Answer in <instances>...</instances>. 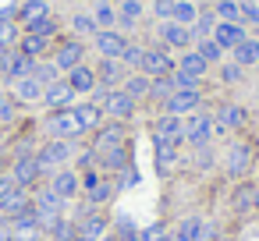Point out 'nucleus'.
<instances>
[{
    "mask_svg": "<svg viewBox=\"0 0 259 241\" xmlns=\"http://www.w3.org/2000/svg\"><path fill=\"white\" fill-rule=\"evenodd\" d=\"M213 29H217V15H213V11H199V18H195V25H192V36H195V39H209Z\"/></svg>",
    "mask_w": 259,
    "mask_h": 241,
    "instance_id": "obj_40",
    "label": "nucleus"
},
{
    "mask_svg": "<svg viewBox=\"0 0 259 241\" xmlns=\"http://www.w3.org/2000/svg\"><path fill=\"white\" fill-rule=\"evenodd\" d=\"M121 241H139V234H135V237H121Z\"/></svg>",
    "mask_w": 259,
    "mask_h": 241,
    "instance_id": "obj_58",
    "label": "nucleus"
},
{
    "mask_svg": "<svg viewBox=\"0 0 259 241\" xmlns=\"http://www.w3.org/2000/svg\"><path fill=\"white\" fill-rule=\"evenodd\" d=\"M75 89L68 85V78L61 75L57 82H50L47 89H43V100H39V107H47V110H64V107H75Z\"/></svg>",
    "mask_w": 259,
    "mask_h": 241,
    "instance_id": "obj_15",
    "label": "nucleus"
},
{
    "mask_svg": "<svg viewBox=\"0 0 259 241\" xmlns=\"http://www.w3.org/2000/svg\"><path fill=\"white\" fill-rule=\"evenodd\" d=\"M75 241H85V237H75Z\"/></svg>",
    "mask_w": 259,
    "mask_h": 241,
    "instance_id": "obj_61",
    "label": "nucleus"
},
{
    "mask_svg": "<svg viewBox=\"0 0 259 241\" xmlns=\"http://www.w3.org/2000/svg\"><path fill=\"white\" fill-rule=\"evenodd\" d=\"M142 57H146V46H139V43H128V46H124V54H121V64H124V71H139V68H142Z\"/></svg>",
    "mask_w": 259,
    "mask_h": 241,
    "instance_id": "obj_44",
    "label": "nucleus"
},
{
    "mask_svg": "<svg viewBox=\"0 0 259 241\" xmlns=\"http://www.w3.org/2000/svg\"><path fill=\"white\" fill-rule=\"evenodd\" d=\"M124 167H132V142H124V146L107 149V153H100V156H96V170H100V174H107V177H117Z\"/></svg>",
    "mask_w": 259,
    "mask_h": 241,
    "instance_id": "obj_16",
    "label": "nucleus"
},
{
    "mask_svg": "<svg viewBox=\"0 0 259 241\" xmlns=\"http://www.w3.org/2000/svg\"><path fill=\"white\" fill-rule=\"evenodd\" d=\"M170 92H174V82H170V75H167V78H153V85H149V103L163 107V103L170 100Z\"/></svg>",
    "mask_w": 259,
    "mask_h": 241,
    "instance_id": "obj_38",
    "label": "nucleus"
},
{
    "mask_svg": "<svg viewBox=\"0 0 259 241\" xmlns=\"http://www.w3.org/2000/svg\"><path fill=\"white\" fill-rule=\"evenodd\" d=\"M255 142H248V138H234L231 146H227V156H224V174L231 177V181H241L248 170H252V163H255Z\"/></svg>",
    "mask_w": 259,
    "mask_h": 241,
    "instance_id": "obj_3",
    "label": "nucleus"
},
{
    "mask_svg": "<svg viewBox=\"0 0 259 241\" xmlns=\"http://www.w3.org/2000/svg\"><path fill=\"white\" fill-rule=\"evenodd\" d=\"M18 110H22V107H18V103L11 100V92L4 89V92H0V128H11V124L18 121Z\"/></svg>",
    "mask_w": 259,
    "mask_h": 241,
    "instance_id": "obj_37",
    "label": "nucleus"
},
{
    "mask_svg": "<svg viewBox=\"0 0 259 241\" xmlns=\"http://www.w3.org/2000/svg\"><path fill=\"white\" fill-rule=\"evenodd\" d=\"M0 241H11V223L0 220Z\"/></svg>",
    "mask_w": 259,
    "mask_h": 241,
    "instance_id": "obj_54",
    "label": "nucleus"
},
{
    "mask_svg": "<svg viewBox=\"0 0 259 241\" xmlns=\"http://www.w3.org/2000/svg\"><path fill=\"white\" fill-rule=\"evenodd\" d=\"M100 241H121V237H117V234H103Z\"/></svg>",
    "mask_w": 259,
    "mask_h": 241,
    "instance_id": "obj_56",
    "label": "nucleus"
},
{
    "mask_svg": "<svg viewBox=\"0 0 259 241\" xmlns=\"http://www.w3.org/2000/svg\"><path fill=\"white\" fill-rule=\"evenodd\" d=\"M252 188H255V181H234V188H231V209L241 216V213H248L252 209Z\"/></svg>",
    "mask_w": 259,
    "mask_h": 241,
    "instance_id": "obj_30",
    "label": "nucleus"
},
{
    "mask_svg": "<svg viewBox=\"0 0 259 241\" xmlns=\"http://www.w3.org/2000/svg\"><path fill=\"white\" fill-rule=\"evenodd\" d=\"M47 184H50L64 202H75V199L82 195V177H78L75 167H61V170H54V174L47 177Z\"/></svg>",
    "mask_w": 259,
    "mask_h": 241,
    "instance_id": "obj_13",
    "label": "nucleus"
},
{
    "mask_svg": "<svg viewBox=\"0 0 259 241\" xmlns=\"http://www.w3.org/2000/svg\"><path fill=\"white\" fill-rule=\"evenodd\" d=\"M71 32H78V39H82V36H96L100 25H96L93 15H75V18H71Z\"/></svg>",
    "mask_w": 259,
    "mask_h": 241,
    "instance_id": "obj_47",
    "label": "nucleus"
},
{
    "mask_svg": "<svg viewBox=\"0 0 259 241\" xmlns=\"http://www.w3.org/2000/svg\"><path fill=\"white\" fill-rule=\"evenodd\" d=\"M64 78H68V85L75 89V96H85V100H89V96H93V89L100 85V82H96V68H93L89 61H85V64H78V68H71Z\"/></svg>",
    "mask_w": 259,
    "mask_h": 241,
    "instance_id": "obj_21",
    "label": "nucleus"
},
{
    "mask_svg": "<svg viewBox=\"0 0 259 241\" xmlns=\"http://www.w3.org/2000/svg\"><path fill=\"white\" fill-rule=\"evenodd\" d=\"M195 50H199V57L213 68V64H224V50H220V43L209 36V39H195Z\"/></svg>",
    "mask_w": 259,
    "mask_h": 241,
    "instance_id": "obj_34",
    "label": "nucleus"
},
{
    "mask_svg": "<svg viewBox=\"0 0 259 241\" xmlns=\"http://www.w3.org/2000/svg\"><path fill=\"white\" fill-rule=\"evenodd\" d=\"M50 61L57 64L61 75H68L71 68L85 64V43L78 36H57L54 39V50H50Z\"/></svg>",
    "mask_w": 259,
    "mask_h": 241,
    "instance_id": "obj_4",
    "label": "nucleus"
},
{
    "mask_svg": "<svg viewBox=\"0 0 259 241\" xmlns=\"http://www.w3.org/2000/svg\"><path fill=\"white\" fill-rule=\"evenodd\" d=\"M8 223H11V241H47V234H43V227L36 223L32 209L22 213V216H11Z\"/></svg>",
    "mask_w": 259,
    "mask_h": 241,
    "instance_id": "obj_20",
    "label": "nucleus"
},
{
    "mask_svg": "<svg viewBox=\"0 0 259 241\" xmlns=\"http://www.w3.org/2000/svg\"><path fill=\"white\" fill-rule=\"evenodd\" d=\"M47 4H64V0H47Z\"/></svg>",
    "mask_w": 259,
    "mask_h": 241,
    "instance_id": "obj_59",
    "label": "nucleus"
},
{
    "mask_svg": "<svg viewBox=\"0 0 259 241\" xmlns=\"http://www.w3.org/2000/svg\"><path fill=\"white\" fill-rule=\"evenodd\" d=\"M195 153V167L199 170H209L213 167V146H199V149H192Z\"/></svg>",
    "mask_w": 259,
    "mask_h": 241,
    "instance_id": "obj_50",
    "label": "nucleus"
},
{
    "mask_svg": "<svg viewBox=\"0 0 259 241\" xmlns=\"http://www.w3.org/2000/svg\"><path fill=\"white\" fill-rule=\"evenodd\" d=\"M8 174H11V181L18 184V188H36V184H43V174H39V163H36V156H15L11 163H8Z\"/></svg>",
    "mask_w": 259,
    "mask_h": 241,
    "instance_id": "obj_12",
    "label": "nucleus"
},
{
    "mask_svg": "<svg viewBox=\"0 0 259 241\" xmlns=\"http://www.w3.org/2000/svg\"><path fill=\"white\" fill-rule=\"evenodd\" d=\"M252 209H259V181H255V188H252Z\"/></svg>",
    "mask_w": 259,
    "mask_h": 241,
    "instance_id": "obj_55",
    "label": "nucleus"
},
{
    "mask_svg": "<svg viewBox=\"0 0 259 241\" xmlns=\"http://www.w3.org/2000/svg\"><path fill=\"white\" fill-rule=\"evenodd\" d=\"M93 18H96V25H100V29H117V8L110 4V0H96Z\"/></svg>",
    "mask_w": 259,
    "mask_h": 241,
    "instance_id": "obj_33",
    "label": "nucleus"
},
{
    "mask_svg": "<svg viewBox=\"0 0 259 241\" xmlns=\"http://www.w3.org/2000/svg\"><path fill=\"white\" fill-rule=\"evenodd\" d=\"M174 68H178V61L170 57L167 46H146V57H142V68L139 71L146 78H167Z\"/></svg>",
    "mask_w": 259,
    "mask_h": 241,
    "instance_id": "obj_9",
    "label": "nucleus"
},
{
    "mask_svg": "<svg viewBox=\"0 0 259 241\" xmlns=\"http://www.w3.org/2000/svg\"><path fill=\"white\" fill-rule=\"evenodd\" d=\"M75 156H78V142H71V138H43V142H39V149H36V163H39L43 181H47L54 170L71 167V163H75Z\"/></svg>",
    "mask_w": 259,
    "mask_h": 241,
    "instance_id": "obj_1",
    "label": "nucleus"
},
{
    "mask_svg": "<svg viewBox=\"0 0 259 241\" xmlns=\"http://www.w3.org/2000/svg\"><path fill=\"white\" fill-rule=\"evenodd\" d=\"M170 82H174V92H202V78H192L185 71H170Z\"/></svg>",
    "mask_w": 259,
    "mask_h": 241,
    "instance_id": "obj_42",
    "label": "nucleus"
},
{
    "mask_svg": "<svg viewBox=\"0 0 259 241\" xmlns=\"http://www.w3.org/2000/svg\"><path fill=\"white\" fill-rule=\"evenodd\" d=\"M100 110H103V117L107 121H132L135 117V110H139V103L124 92V89H110L107 96H103V103H100Z\"/></svg>",
    "mask_w": 259,
    "mask_h": 241,
    "instance_id": "obj_8",
    "label": "nucleus"
},
{
    "mask_svg": "<svg viewBox=\"0 0 259 241\" xmlns=\"http://www.w3.org/2000/svg\"><path fill=\"white\" fill-rule=\"evenodd\" d=\"M149 85H153V78H146L142 71H128V75H124V82H121V89H124L135 103L149 100Z\"/></svg>",
    "mask_w": 259,
    "mask_h": 241,
    "instance_id": "obj_29",
    "label": "nucleus"
},
{
    "mask_svg": "<svg viewBox=\"0 0 259 241\" xmlns=\"http://www.w3.org/2000/svg\"><path fill=\"white\" fill-rule=\"evenodd\" d=\"M128 142V124L124 121H103L93 135H89V149L100 156V153H107V149H117V146H124Z\"/></svg>",
    "mask_w": 259,
    "mask_h": 241,
    "instance_id": "obj_6",
    "label": "nucleus"
},
{
    "mask_svg": "<svg viewBox=\"0 0 259 241\" xmlns=\"http://www.w3.org/2000/svg\"><path fill=\"white\" fill-rule=\"evenodd\" d=\"M195 241H217V223L202 216V223H199V234H195Z\"/></svg>",
    "mask_w": 259,
    "mask_h": 241,
    "instance_id": "obj_53",
    "label": "nucleus"
},
{
    "mask_svg": "<svg viewBox=\"0 0 259 241\" xmlns=\"http://www.w3.org/2000/svg\"><path fill=\"white\" fill-rule=\"evenodd\" d=\"M110 4H121V0H110Z\"/></svg>",
    "mask_w": 259,
    "mask_h": 241,
    "instance_id": "obj_60",
    "label": "nucleus"
},
{
    "mask_svg": "<svg viewBox=\"0 0 259 241\" xmlns=\"http://www.w3.org/2000/svg\"><path fill=\"white\" fill-rule=\"evenodd\" d=\"M25 32H32V36H43V39H57V32H61V22H57L54 15H47V18H39L36 25H29Z\"/></svg>",
    "mask_w": 259,
    "mask_h": 241,
    "instance_id": "obj_41",
    "label": "nucleus"
},
{
    "mask_svg": "<svg viewBox=\"0 0 259 241\" xmlns=\"http://www.w3.org/2000/svg\"><path fill=\"white\" fill-rule=\"evenodd\" d=\"M195 18H199V8L192 4V0H174V22H181V25H195Z\"/></svg>",
    "mask_w": 259,
    "mask_h": 241,
    "instance_id": "obj_43",
    "label": "nucleus"
},
{
    "mask_svg": "<svg viewBox=\"0 0 259 241\" xmlns=\"http://www.w3.org/2000/svg\"><path fill=\"white\" fill-rule=\"evenodd\" d=\"M220 78H224V85H238V82L245 78V68L234 64V61H227V64L220 68Z\"/></svg>",
    "mask_w": 259,
    "mask_h": 241,
    "instance_id": "obj_49",
    "label": "nucleus"
},
{
    "mask_svg": "<svg viewBox=\"0 0 259 241\" xmlns=\"http://www.w3.org/2000/svg\"><path fill=\"white\" fill-rule=\"evenodd\" d=\"M245 36H248L245 22H217V29H213V39L220 43V50H224V54H227V50H234Z\"/></svg>",
    "mask_w": 259,
    "mask_h": 241,
    "instance_id": "obj_23",
    "label": "nucleus"
},
{
    "mask_svg": "<svg viewBox=\"0 0 259 241\" xmlns=\"http://www.w3.org/2000/svg\"><path fill=\"white\" fill-rule=\"evenodd\" d=\"M206 107V92H170V100L160 107L163 114H174V117H188L195 110Z\"/></svg>",
    "mask_w": 259,
    "mask_h": 241,
    "instance_id": "obj_18",
    "label": "nucleus"
},
{
    "mask_svg": "<svg viewBox=\"0 0 259 241\" xmlns=\"http://www.w3.org/2000/svg\"><path fill=\"white\" fill-rule=\"evenodd\" d=\"M238 4H241V22L259 25V4H252V0H238Z\"/></svg>",
    "mask_w": 259,
    "mask_h": 241,
    "instance_id": "obj_52",
    "label": "nucleus"
},
{
    "mask_svg": "<svg viewBox=\"0 0 259 241\" xmlns=\"http://www.w3.org/2000/svg\"><path fill=\"white\" fill-rule=\"evenodd\" d=\"M153 167H156L160 177L178 174V167H181V146H174V142H160V146H153Z\"/></svg>",
    "mask_w": 259,
    "mask_h": 241,
    "instance_id": "obj_19",
    "label": "nucleus"
},
{
    "mask_svg": "<svg viewBox=\"0 0 259 241\" xmlns=\"http://www.w3.org/2000/svg\"><path fill=\"white\" fill-rule=\"evenodd\" d=\"M43 82L39 78H32V75H25V78H11L8 82V92H11V100L18 103V107H39V100H43Z\"/></svg>",
    "mask_w": 259,
    "mask_h": 241,
    "instance_id": "obj_10",
    "label": "nucleus"
},
{
    "mask_svg": "<svg viewBox=\"0 0 259 241\" xmlns=\"http://www.w3.org/2000/svg\"><path fill=\"white\" fill-rule=\"evenodd\" d=\"M213 121H217V135H227V131H241L245 124H248V110L241 107V103H220L217 110H213Z\"/></svg>",
    "mask_w": 259,
    "mask_h": 241,
    "instance_id": "obj_11",
    "label": "nucleus"
},
{
    "mask_svg": "<svg viewBox=\"0 0 259 241\" xmlns=\"http://www.w3.org/2000/svg\"><path fill=\"white\" fill-rule=\"evenodd\" d=\"M199 223H202V216H181V223L174 227L170 241H195V234H199Z\"/></svg>",
    "mask_w": 259,
    "mask_h": 241,
    "instance_id": "obj_35",
    "label": "nucleus"
},
{
    "mask_svg": "<svg viewBox=\"0 0 259 241\" xmlns=\"http://www.w3.org/2000/svg\"><path fill=\"white\" fill-rule=\"evenodd\" d=\"M18 39H22V25L15 18H4L0 22V46H15Z\"/></svg>",
    "mask_w": 259,
    "mask_h": 241,
    "instance_id": "obj_46",
    "label": "nucleus"
},
{
    "mask_svg": "<svg viewBox=\"0 0 259 241\" xmlns=\"http://www.w3.org/2000/svg\"><path fill=\"white\" fill-rule=\"evenodd\" d=\"M32 209V191L29 188H15L11 195L0 199V220H11V216H22Z\"/></svg>",
    "mask_w": 259,
    "mask_h": 241,
    "instance_id": "obj_22",
    "label": "nucleus"
},
{
    "mask_svg": "<svg viewBox=\"0 0 259 241\" xmlns=\"http://www.w3.org/2000/svg\"><path fill=\"white\" fill-rule=\"evenodd\" d=\"M231 57H234V64H241V68H255V64H259V39L245 36V39L231 50Z\"/></svg>",
    "mask_w": 259,
    "mask_h": 241,
    "instance_id": "obj_31",
    "label": "nucleus"
},
{
    "mask_svg": "<svg viewBox=\"0 0 259 241\" xmlns=\"http://www.w3.org/2000/svg\"><path fill=\"white\" fill-rule=\"evenodd\" d=\"M39 128H43L47 138H71V142H82V138H85V131H82V124H78V117H75L71 107H64V110H47V117H43Z\"/></svg>",
    "mask_w": 259,
    "mask_h": 241,
    "instance_id": "obj_2",
    "label": "nucleus"
},
{
    "mask_svg": "<svg viewBox=\"0 0 259 241\" xmlns=\"http://www.w3.org/2000/svg\"><path fill=\"white\" fill-rule=\"evenodd\" d=\"M93 46H96V54H100V57L121 61V54H124V46H128V36H124V32H117V29H100V32L93 36Z\"/></svg>",
    "mask_w": 259,
    "mask_h": 241,
    "instance_id": "obj_17",
    "label": "nucleus"
},
{
    "mask_svg": "<svg viewBox=\"0 0 259 241\" xmlns=\"http://www.w3.org/2000/svg\"><path fill=\"white\" fill-rule=\"evenodd\" d=\"M160 46H167V50H192L195 46V36H192V29L188 25H181V22H163L160 29Z\"/></svg>",
    "mask_w": 259,
    "mask_h": 241,
    "instance_id": "obj_14",
    "label": "nucleus"
},
{
    "mask_svg": "<svg viewBox=\"0 0 259 241\" xmlns=\"http://www.w3.org/2000/svg\"><path fill=\"white\" fill-rule=\"evenodd\" d=\"M213 135H217V121L209 110H195L185 117V146L188 149H199V146H213Z\"/></svg>",
    "mask_w": 259,
    "mask_h": 241,
    "instance_id": "obj_5",
    "label": "nucleus"
},
{
    "mask_svg": "<svg viewBox=\"0 0 259 241\" xmlns=\"http://www.w3.org/2000/svg\"><path fill=\"white\" fill-rule=\"evenodd\" d=\"M15 46H18V54L29 57V61H43V57H50L54 39H43V36H32V32H22V39H18Z\"/></svg>",
    "mask_w": 259,
    "mask_h": 241,
    "instance_id": "obj_25",
    "label": "nucleus"
},
{
    "mask_svg": "<svg viewBox=\"0 0 259 241\" xmlns=\"http://www.w3.org/2000/svg\"><path fill=\"white\" fill-rule=\"evenodd\" d=\"M153 15L163 18V22H170L174 18V0H153Z\"/></svg>",
    "mask_w": 259,
    "mask_h": 241,
    "instance_id": "obj_51",
    "label": "nucleus"
},
{
    "mask_svg": "<svg viewBox=\"0 0 259 241\" xmlns=\"http://www.w3.org/2000/svg\"><path fill=\"white\" fill-rule=\"evenodd\" d=\"M71 110H75V117H78V124H82V131H85V135H93V131L107 121V117H103V110H100L93 100H82V103L75 100V107H71Z\"/></svg>",
    "mask_w": 259,
    "mask_h": 241,
    "instance_id": "obj_28",
    "label": "nucleus"
},
{
    "mask_svg": "<svg viewBox=\"0 0 259 241\" xmlns=\"http://www.w3.org/2000/svg\"><path fill=\"white\" fill-rule=\"evenodd\" d=\"M32 78H39L43 85H50V82H57V78H61V71H57V64H54L50 57H43V61H36V68H32Z\"/></svg>",
    "mask_w": 259,
    "mask_h": 241,
    "instance_id": "obj_45",
    "label": "nucleus"
},
{
    "mask_svg": "<svg viewBox=\"0 0 259 241\" xmlns=\"http://www.w3.org/2000/svg\"><path fill=\"white\" fill-rule=\"evenodd\" d=\"M114 195H117V181L103 174V177L96 181V188H89V191H85V199H82V202H85V206H93V209H107V206L114 202Z\"/></svg>",
    "mask_w": 259,
    "mask_h": 241,
    "instance_id": "obj_24",
    "label": "nucleus"
},
{
    "mask_svg": "<svg viewBox=\"0 0 259 241\" xmlns=\"http://www.w3.org/2000/svg\"><path fill=\"white\" fill-rule=\"evenodd\" d=\"M75 237H78V227H75L71 216H61V220L54 223V230L47 234V241H75Z\"/></svg>",
    "mask_w": 259,
    "mask_h": 241,
    "instance_id": "obj_36",
    "label": "nucleus"
},
{
    "mask_svg": "<svg viewBox=\"0 0 259 241\" xmlns=\"http://www.w3.org/2000/svg\"><path fill=\"white\" fill-rule=\"evenodd\" d=\"M252 170H255V174H259V149H255V163H252Z\"/></svg>",
    "mask_w": 259,
    "mask_h": 241,
    "instance_id": "obj_57",
    "label": "nucleus"
},
{
    "mask_svg": "<svg viewBox=\"0 0 259 241\" xmlns=\"http://www.w3.org/2000/svg\"><path fill=\"white\" fill-rule=\"evenodd\" d=\"M50 15V4L47 0H22V4L15 8V22L22 25V32L29 29V25H36L39 18H47Z\"/></svg>",
    "mask_w": 259,
    "mask_h": 241,
    "instance_id": "obj_27",
    "label": "nucleus"
},
{
    "mask_svg": "<svg viewBox=\"0 0 259 241\" xmlns=\"http://www.w3.org/2000/svg\"><path fill=\"white\" fill-rule=\"evenodd\" d=\"M178 71H185V75H192V78H206V71H209V64L199 57V50L192 46V50H181V61H178Z\"/></svg>",
    "mask_w": 259,
    "mask_h": 241,
    "instance_id": "obj_32",
    "label": "nucleus"
},
{
    "mask_svg": "<svg viewBox=\"0 0 259 241\" xmlns=\"http://www.w3.org/2000/svg\"><path fill=\"white\" fill-rule=\"evenodd\" d=\"M213 15H217V22H241V4L238 0H217Z\"/></svg>",
    "mask_w": 259,
    "mask_h": 241,
    "instance_id": "obj_39",
    "label": "nucleus"
},
{
    "mask_svg": "<svg viewBox=\"0 0 259 241\" xmlns=\"http://www.w3.org/2000/svg\"><path fill=\"white\" fill-rule=\"evenodd\" d=\"M149 135H153V146L160 142H174V146H185V121L174 117V114H156L153 124H149Z\"/></svg>",
    "mask_w": 259,
    "mask_h": 241,
    "instance_id": "obj_7",
    "label": "nucleus"
},
{
    "mask_svg": "<svg viewBox=\"0 0 259 241\" xmlns=\"http://www.w3.org/2000/svg\"><path fill=\"white\" fill-rule=\"evenodd\" d=\"M124 64L121 61H110V57H100L96 61V82L100 85H107V89H121V82H124Z\"/></svg>",
    "mask_w": 259,
    "mask_h": 241,
    "instance_id": "obj_26",
    "label": "nucleus"
},
{
    "mask_svg": "<svg viewBox=\"0 0 259 241\" xmlns=\"http://www.w3.org/2000/svg\"><path fill=\"white\" fill-rule=\"evenodd\" d=\"M139 241H170V230H167V223H149V227H142L139 230Z\"/></svg>",
    "mask_w": 259,
    "mask_h": 241,
    "instance_id": "obj_48",
    "label": "nucleus"
}]
</instances>
